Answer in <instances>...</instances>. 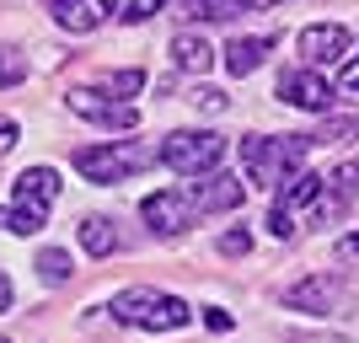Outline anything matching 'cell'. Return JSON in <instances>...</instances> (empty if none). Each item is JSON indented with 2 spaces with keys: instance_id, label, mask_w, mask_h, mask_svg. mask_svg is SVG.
Returning <instances> with one entry per match:
<instances>
[{
  "instance_id": "cell-6",
  "label": "cell",
  "mask_w": 359,
  "mask_h": 343,
  "mask_svg": "<svg viewBox=\"0 0 359 343\" xmlns=\"http://www.w3.org/2000/svg\"><path fill=\"white\" fill-rule=\"evenodd\" d=\"M316 199H322V177L316 172H290L279 188H273V209H269V231L279 241L295 236V220L300 209H316Z\"/></svg>"
},
{
  "instance_id": "cell-19",
  "label": "cell",
  "mask_w": 359,
  "mask_h": 343,
  "mask_svg": "<svg viewBox=\"0 0 359 343\" xmlns=\"http://www.w3.org/2000/svg\"><path fill=\"white\" fill-rule=\"evenodd\" d=\"M38 274H43V284H65L70 279V253L65 247H43L38 253Z\"/></svg>"
},
{
  "instance_id": "cell-23",
  "label": "cell",
  "mask_w": 359,
  "mask_h": 343,
  "mask_svg": "<svg viewBox=\"0 0 359 343\" xmlns=\"http://www.w3.org/2000/svg\"><path fill=\"white\" fill-rule=\"evenodd\" d=\"M338 91H344V97H354V102H359V54H354V60L344 65V70H338Z\"/></svg>"
},
{
  "instance_id": "cell-1",
  "label": "cell",
  "mask_w": 359,
  "mask_h": 343,
  "mask_svg": "<svg viewBox=\"0 0 359 343\" xmlns=\"http://www.w3.org/2000/svg\"><path fill=\"white\" fill-rule=\"evenodd\" d=\"M113 322H123V328H145V332H177L194 322V306L177 295H161V290H150V284H129V290H118L113 295Z\"/></svg>"
},
{
  "instance_id": "cell-4",
  "label": "cell",
  "mask_w": 359,
  "mask_h": 343,
  "mask_svg": "<svg viewBox=\"0 0 359 343\" xmlns=\"http://www.w3.org/2000/svg\"><path fill=\"white\" fill-rule=\"evenodd\" d=\"M156 161H166L177 177H210L225 161V135H215V129H177V135L161 140Z\"/></svg>"
},
{
  "instance_id": "cell-12",
  "label": "cell",
  "mask_w": 359,
  "mask_h": 343,
  "mask_svg": "<svg viewBox=\"0 0 359 343\" xmlns=\"http://www.w3.org/2000/svg\"><path fill=\"white\" fill-rule=\"evenodd\" d=\"M354 199H359V156H354V161H344V166H332L327 177H322V199H316L311 215L327 225V220H338Z\"/></svg>"
},
{
  "instance_id": "cell-9",
  "label": "cell",
  "mask_w": 359,
  "mask_h": 343,
  "mask_svg": "<svg viewBox=\"0 0 359 343\" xmlns=\"http://www.w3.org/2000/svg\"><path fill=\"white\" fill-rule=\"evenodd\" d=\"M344 279H332V274H311V279H300L285 290V306L290 311H311V316H332L344 306Z\"/></svg>"
},
{
  "instance_id": "cell-5",
  "label": "cell",
  "mask_w": 359,
  "mask_h": 343,
  "mask_svg": "<svg viewBox=\"0 0 359 343\" xmlns=\"http://www.w3.org/2000/svg\"><path fill=\"white\" fill-rule=\"evenodd\" d=\"M150 161H156V150L140 145V140H113V145L75 150V172L91 177V182H123V177H135V172H145Z\"/></svg>"
},
{
  "instance_id": "cell-25",
  "label": "cell",
  "mask_w": 359,
  "mask_h": 343,
  "mask_svg": "<svg viewBox=\"0 0 359 343\" xmlns=\"http://www.w3.org/2000/svg\"><path fill=\"white\" fill-rule=\"evenodd\" d=\"M194 102L204 107V113H225V102H231V97H225V91H210V86H204V91L194 97Z\"/></svg>"
},
{
  "instance_id": "cell-24",
  "label": "cell",
  "mask_w": 359,
  "mask_h": 343,
  "mask_svg": "<svg viewBox=\"0 0 359 343\" xmlns=\"http://www.w3.org/2000/svg\"><path fill=\"white\" fill-rule=\"evenodd\" d=\"M247 247H252V236H247V231H225V236H220V253H225V257H241Z\"/></svg>"
},
{
  "instance_id": "cell-29",
  "label": "cell",
  "mask_w": 359,
  "mask_h": 343,
  "mask_svg": "<svg viewBox=\"0 0 359 343\" xmlns=\"http://www.w3.org/2000/svg\"><path fill=\"white\" fill-rule=\"evenodd\" d=\"M11 295H16V290H11V279H6V274H0V311H6V306H11Z\"/></svg>"
},
{
  "instance_id": "cell-17",
  "label": "cell",
  "mask_w": 359,
  "mask_h": 343,
  "mask_svg": "<svg viewBox=\"0 0 359 343\" xmlns=\"http://www.w3.org/2000/svg\"><path fill=\"white\" fill-rule=\"evenodd\" d=\"M81 247H86L91 257L118 253V225H113V220H97V215H86V220H81Z\"/></svg>"
},
{
  "instance_id": "cell-16",
  "label": "cell",
  "mask_w": 359,
  "mask_h": 343,
  "mask_svg": "<svg viewBox=\"0 0 359 343\" xmlns=\"http://www.w3.org/2000/svg\"><path fill=\"white\" fill-rule=\"evenodd\" d=\"M273 38H236V43H225V70L231 75H252L257 65L269 60Z\"/></svg>"
},
{
  "instance_id": "cell-13",
  "label": "cell",
  "mask_w": 359,
  "mask_h": 343,
  "mask_svg": "<svg viewBox=\"0 0 359 343\" xmlns=\"http://www.w3.org/2000/svg\"><path fill=\"white\" fill-rule=\"evenodd\" d=\"M354 48V38H348V27H338V22H311V27L300 32V60H306V70L311 65H338Z\"/></svg>"
},
{
  "instance_id": "cell-2",
  "label": "cell",
  "mask_w": 359,
  "mask_h": 343,
  "mask_svg": "<svg viewBox=\"0 0 359 343\" xmlns=\"http://www.w3.org/2000/svg\"><path fill=\"white\" fill-rule=\"evenodd\" d=\"M311 156V135H247L241 140V166L257 188H279L290 172H300V161Z\"/></svg>"
},
{
  "instance_id": "cell-7",
  "label": "cell",
  "mask_w": 359,
  "mask_h": 343,
  "mask_svg": "<svg viewBox=\"0 0 359 343\" xmlns=\"http://www.w3.org/2000/svg\"><path fill=\"white\" fill-rule=\"evenodd\" d=\"M65 107H70L75 119H86V123H102V129H140V107L135 102H107V91L97 86H75L65 91Z\"/></svg>"
},
{
  "instance_id": "cell-30",
  "label": "cell",
  "mask_w": 359,
  "mask_h": 343,
  "mask_svg": "<svg viewBox=\"0 0 359 343\" xmlns=\"http://www.w3.org/2000/svg\"><path fill=\"white\" fill-rule=\"evenodd\" d=\"M247 6H252V11H269V6H285V0H247Z\"/></svg>"
},
{
  "instance_id": "cell-20",
  "label": "cell",
  "mask_w": 359,
  "mask_h": 343,
  "mask_svg": "<svg viewBox=\"0 0 359 343\" xmlns=\"http://www.w3.org/2000/svg\"><path fill=\"white\" fill-rule=\"evenodd\" d=\"M145 86V70H113L102 75V91H140Z\"/></svg>"
},
{
  "instance_id": "cell-26",
  "label": "cell",
  "mask_w": 359,
  "mask_h": 343,
  "mask_svg": "<svg viewBox=\"0 0 359 343\" xmlns=\"http://www.w3.org/2000/svg\"><path fill=\"white\" fill-rule=\"evenodd\" d=\"M204 322H210L215 332H231V311H220V306H210V311H204Z\"/></svg>"
},
{
  "instance_id": "cell-3",
  "label": "cell",
  "mask_w": 359,
  "mask_h": 343,
  "mask_svg": "<svg viewBox=\"0 0 359 343\" xmlns=\"http://www.w3.org/2000/svg\"><path fill=\"white\" fill-rule=\"evenodd\" d=\"M60 199V172L54 166H27L11 188V209H6V225H11L16 236H38L48 220V209Z\"/></svg>"
},
{
  "instance_id": "cell-27",
  "label": "cell",
  "mask_w": 359,
  "mask_h": 343,
  "mask_svg": "<svg viewBox=\"0 0 359 343\" xmlns=\"http://www.w3.org/2000/svg\"><path fill=\"white\" fill-rule=\"evenodd\" d=\"M338 257H344V263H359V231H354V236H344V241H338Z\"/></svg>"
},
{
  "instance_id": "cell-14",
  "label": "cell",
  "mask_w": 359,
  "mask_h": 343,
  "mask_svg": "<svg viewBox=\"0 0 359 343\" xmlns=\"http://www.w3.org/2000/svg\"><path fill=\"white\" fill-rule=\"evenodd\" d=\"M48 16L65 32H97L113 16V0H48Z\"/></svg>"
},
{
  "instance_id": "cell-11",
  "label": "cell",
  "mask_w": 359,
  "mask_h": 343,
  "mask_svg": "<svg viewBox=\"0 0 359 343\" xmlns=\"http://www.w3.org/2000/svg\"><path fill=\"white\" fill-rule=\"evenodd\" d=\"M279 102H290V107H300V113H327L332 107V86L322 81L316 70H285L279 75Z\"/></svg>"
},
{
  "instance_id": "cell-15",
  "label": "cell",
  "mask_w": 359,
  "mask_h": 343,
  "mask_svg": "<svg viewBox=\"0 0 359 343\" xmlns=\"http://www.w3.org/2000/svg\"><path fill=\"white\" fill-rule=\"evenodd\" d=\"M172 65H177V70H188V75H204V70L215 65L210 38H198V32H177V38H172Z\"/></svg>"
},
{
  "instance_id": "cell-10",
  "label": "cell",
  "mask_w": 359,
  "mask_h": 343,
  "mask_svg": "<svg viewBox=\"0 0 359 343\" xmlns=\"http://www.w3.org/2000/svg\"><path fill=\"white\" fill-rule=\"evenodd\" d=\"M247 199V182H236L231 172H210V177L188 182V204L194 215H225V209H236Z\"/></svg>"
},
{
  "instance_id": "cell-21",
  "label": "cell",
  "mask_w": 359,
  "mask_h": 343,
  "mask_svg": "<svg viewBox=\"0 0 359 343\" xmlns=\"http://www.w3.org/2000/svg\"><path fill=\"white\" fill-rule=\"evenodd\" d=\"M161 11V0H129L118 11V22H129V27H140V22H150V16Z\"/></svg>"
},
{
  "instance_id": "cell-18",
  "label": "cell",
  "mask_w": 359,
  "mask_h": 343,
  "mask_svg": "<svg viewBox=\"0 0 359 343\" xmlns=\"http://www.w3.org/2000/svg\"><path fill=\"white\" fill-rule=\"evenodd\" d=\"M252 11L247 0H182V16H194V22H231V16Z\"/></svg>"
},
{
  "instance_id": "cell-28",
  "label": "cell",
  "mask_w": 359,
  "mask_h": 343,
  "mask_svg": "<svg viewBox=\"0 0 359 343\" xmlns=\"http://www.w3.org/2000/svg\"><path fill=\"white\" fill-rule=\"evenodd\" d=\"M16 135H22V129H16V119H0V150H11Z\"/></svg>"
},
{
  "instance_id": "cell-8",
  "label": "cell",
  "mask_w": 359,
  "mask_h": 343,
  "mask_svg": "<svg viewBox=\"0 0 359 343\" xmlns=\"http://www.w3.org/2000/svg\"><path fill=\"white\" fill-rule=\"evenodd\" d=\"M140 220H145L156 236H182L198 215H194V204H188V188H156V194H145V204H140Z\"/></svg>"
},
{
  "instance_id": "cell-22",
  "label": "cell",
  "mask_w": 359,
  "mask_h": 343,
  "mask_svg": "<svg viewBox=\"0 0 359 343\" xmlns=\"http://www.w3.org/2000/svg\"><path fill=\"white\" fill-rule=\"evenodd\" d=\"M16 81H27V60H16V54H0V86H16Z\"/></svg>"
}]
</instances>
